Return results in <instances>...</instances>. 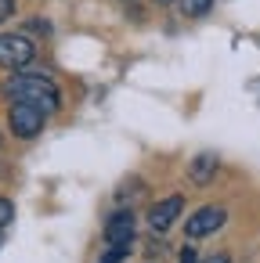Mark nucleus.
<instances>
[{
  "label": "nucleus",
  "mask_w": 260,
  "mask_h": 263,
  "mask_svg": "<svg viewBox=\"0 0 260 263\" xmlns=\"http://www.w3.org/2000/svg\"><path fill=\"white\" fill-rule=\"evenodd\" d=\"M4 94H8L11 101H22V105L40 108L44 116L55 112V108L62 105L58 87H55L47 76H33V72H19V76H11V80L4 83Z\"/></svg>",
  "instance_id": "obj_1"
},
{
  "label": "nucleus",
  "mask_w": 260,
  "mask_h": 263,
  "mask_svg": "<svg viewBox=\"0 0 260 263\" xmlns=\"http://www.w3.org/2000/svg\"><path fill=\"white\" fill-rule=\"evenodd\" d=\"M37 54V44L22 33H4L0 36V65L4 69H26Z\"/></svg>",
  "instance_id": "obj_2"
},
{
  "label": "nucleus",
  "mask_w": 260,
  "mask_h": 263,
  "mask_svg": "<svg viewBox=\"0 0 260 263\" xmlns=\"http://www.w3.org/2000/svg\"><path fill=\"white\" fill-rule=\"evenodd\" d=\"M8 123L15 130V137H37L44 130V112L33 108V105H22V101H11V112H8Z\"/></svg>",
  "instance_id": "obj_3"
},
{
  "label": "nucleus",
  "mask_w": 260,
  "mask_h": 263,
  "mask_svg": "<svg viewBox=\"0 0 260 263\" xmlns=\"http://www.w3.org/2000/svg\"><path fill=\"white\" fill-rule=\"evenodd\" d=\"M224 220H228L224 205H202L195 216H188L184 231H188V238H202V234H213L217 227H224Z\"/></svg>",
  "instance_id": "obj_4"
},
{
  "label": "nucleus",
  "mask_w": 260,
  "mask_h": 263,
  "mask_svg": "<svg viewBox=\"0 0 260 263\" xmlns=\"http://www.w3.org/2000/svg\"><path fill=\"white\" fill-rule=\"evenodd\" d=\"M181 209H184V198H181V195H170V198L155 202V205L148 209V227H152V231H170L174 220L181 216Z\"/></svg>",
  "instance_id": "obj_5"
},
{
  "label": "nucleus",
  "mask_w": 260,
  "mask_h": 263,
  "mask_svg": "<svg viewBox=\"0 0 260 263\" xmlns=\"http://www.w3.org/2000/svg\"><path fill=\"white\" fill-rule=\"evenodd\" d=\"M105 241L109 245H130L134 241V216L130 213H116L105 223Z\"/></svg>",
  "instance_id": "obj_6"
},
{
  "label": "nucleus",
  "mask_w": 260,
  "mask_h": 263,
  "mask_svg": "<svg viewBox=\"0 0 260 263\" xmlns=\"http://www.w3.org/2000/svg\"><path fill=\"white\" fill-rule=\"evenodd\" d=\"M213 173H217V155H199V159L192 162V180H195V184H206Z\"/></svg>",
  "instance_id": "obj_7"
},
{
  "label": "nucleus",
  "mask_w": 260,
  "mask_h": 263,
  "mask_svg": "<svg viewBox=\"0 0 260 263\" xmlns=\"http://www.w3.org/2000/svg\"><path fill=\"white\" fill-rule=\"evenodd\" d=\"M210 4H213V0H181V15H188V18H202V15L210 11Z\"/></svg>",
  "instance_id": "obj_8"
},
{
  "label": "nucleus",
  "mask_w": 260,
  "mask_h": 263,
  "mask_svg": "<svg viewBox=\"0 0 260 263\" xmlns=\"http://www.w3.org/2000/svg\"><path fill=\"white\" fill-rule=\"evenodd\" d=\"M127 249H130V245H109V252H105L98 263H123V259H127Z\"/></svg>",
  "instance_id": "obj_9"
},
{
  "label": "nucleus",
  "mask_w": 260,
  "mask_h": 263,
  "mask_svg": "<svg viewBox=\"0 0 260 263\" xmlns=\"http://www.w3.org/2000/svg\"><path fill=\"white\" fill-rule=\"evenodd\" d=\"M11 216H15V205H11L8 198H0V227H8V223H11Z\"/></svg>",
  "instance_id": "obj_10"
},
{
  "label": "nucleus",
  "mask_w": 260,
  "mask_h": 263,
  "mask_svg": "<svg viewBox=\"0 0 260 263\" xmlns=\"http://www.w3.org/2000/svg\"><path fill=\"white\" fill-rule=\"evenodd\" d=\"M15 15V0H0V22H8Z\"/></svg>",
  "instance_id": "obj_11"
},
{
  "label": "nucleus",
  "mask_w": 260,
  "mask_h": 263,
  "mask_svg": "<svg viewBox=\"0 0 260 263\" xmlns=\"http://www.w3.org/2000/svg\"><path fill=\"white\" fill-rule=\"evenodd\" d=\"M181 263H199V259H195V249H192V245H188V249L181 252Z\"/></svg>",
  "instance_id": "obj_12"
},
{
  "label": "nucleus",
  "mask_w": 260,
  "mask_h": 263,
  "mask_svg": "<svg viewBox=\"0 0 260 263\" xmlns=\"http://www.w3.org/2000/svg\"><path fill=\"white\" fill-rule=\"evenodd\" d=\"M202 263H231V259H228V256L220 252V256H210V259H202Z\"/></svg>",
  "instance_id": "obj_13"
},
{
  "label": "nucleus",
  "mask_w": 260,
  "mask_h": 263,
  "mask_svg": "<svg viewBox=\"0 0 260 263\" xmlns=\"http://www.w3.org/2000/svg\"><path fill=\"white\" fill-rule=\"evenodd\" d=\"M0 231H4V227H0ZM0 245H4V234H0Z\"/></svg>",
  "instance_id": "obj_14"
},
{
  "label": "nucleus",
  "mask_w": 260,
  "mask_h": 263,
  "mask_svg": "<svg viewBox=\"0 0 260 263\" xmlns=\"http://www.w3.org/2000/svg\"><path fill=\"white\" fill-rule=\"evenodd\" d=\"M155 4H170V0H155Z\"/></svg>",
  "instance_id": "obj_15"
}]
</instances>
